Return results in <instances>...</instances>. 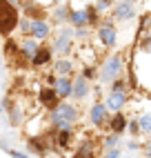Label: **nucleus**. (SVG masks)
I'll return each instance as SVG.
<instances>
[{"label": "nucleus", "mask_w": 151, "mask_h": 158, "mask_svg": "<svg viewBox=\"0 0 151 158\" xmlns=\"http://www.w3.org/2000/svg\"><path fill=\"white\" fill-rule=\"evenodd\" d=\"M73 118H76V109L71 107V105H60V107L53 112V122L60 125V129H69Z\"/></svg>", "instance_id": "obj_1"}, {"label": "nucleus", "mask_w": 151, "mask_h": 158, "mask_svg": "<svg viewBox=\"0 0 151 158\" xmlns=\"http://www.w3.org/2000/svg\"><path fill=\"white\" fill-rule=\"evenodd\" d=\"M118 71H120V58H109V62L105 65V80L116 78Z\"/></svg>", "instance_id": "obj_2"}, {"label": "nucleus", "mask_w": 151, "mask_h": 158, "mask_svg": "<svg viewBox=\"0 0 151 158\" xmlns=\"http://www.w3.org/2000/svg\"><path fill=\"white\" fill-rule=\"evenodd\" d=\"M2 16H5V25H2V31H9L14 27L16 18H14V11H11V5H2Z\"/></svg>", "instance_id": "obj_3"}, {"label": "nucleus", "mask_w": 151, "mask_h": 158, "mask_svg": "<svg viewBox=\"0 0 151 158\" xmlns=\"http://www.w3.org/2000/svg\"><path fill=\"white\" fill-rule=\"evenodd\" d=\"M122 105H125V94H120V92H113L109 96V100H107V107L109 109H120Z\"/></svg>", "instance_id": "obj_4"}, {"label": "nucleus", "mask_w": 151, "mask_h": 158, "mask_svg": "<svg viewBox=\"0 0 151 158\" xmlns=\"http://www.w3.org/2000/svg\"><path fill=\"white\" fill-rule=\"evenodd\" d=\"M100 40L105 42V45H113V42H116V31L111 29V27H102L100 29Z\"/></svg>", "instance_id": "obj_5"}, {"label": "nucleus", "mask_w": 151, "mask_h": 158, "mask_svg": "<svg viewBox=\"0 0 151 158\" xmlns=\"http://www.w3.org/2000/svg\"><path fill=\"white\" fill-rule=\"evenodd\" d=\"M56 89H58V94H60V96H67V94L71 92V85H69V80H67V78H60V80L56 82Z\"/></svg>", "instance_id": "obj_6"}, {"label": "nucleus", "mask_w": 151, "mask_h": 158, "mask_svg": "<svg viewBox=\"0 0 151 158\" xmlns=\"http://www.w3.org/2000/svg\"><path fill=\"white\" fill-rule=\"evenodd\" d=\"M102 116H105V107H102V105H96V107L91 109V120L93 122H100Z\"/></svg>", "instance_id": "obj_7"}, {"label": "nucleus", "mask_w": 151, "mask_h": 158, "mask_svg": "<svg viewBox=\"0 0 151 158\" xmlns=\"http://www.w3.org/2000/svg\"><path fill=\"white\" fill-rule=\"evenodd\" d=\"M33 34H36V38H42V36H47V25L45 22H33Z\"/></svg>", "instance_id": "obj_8"}, {"label": "nucleus", "mask_w": 151, "mask_h": 158, "mask_svg": "<svg viewBox=\"0 0 151 158\" xmlns=\"http://www.w3.org/2000/svg\"><path fill=\"white\" fill-rule=\"evenodd\" d=\"M140 129L142 132H151V114H147V116L140 118Z\"/></svg>", "instance_id": "obj_9"}, {"label": "nucleus", "mask_w": 151, "mask_h": 158, "mask_svg": "<svg viewBox=\"0 0 151 158\" xmlns=\"http://www.w3.org/2000/svg\"><path fill=\"white\" fill-rule=\"evenodd\" d=\"M116 14H118V18H129V16H131V7L129 5H120Z\"/></svg>", "instance_id": "obj_10"}, {"label": "nucleus", "mask_w": 151, "mask_h": 158, "mask_svg": "<svg viewBox=\"0 0 151 158\" xmlns=\"http://www.w3.org/2000/svg\"><path fill=\"white\" fill-rule=\"evenodd\" d=\"M67 42H69V31H65V34H62V38H60V42H58V47H56V49H58V51H65V49H67Z\"/></svg>", "instance_id": "obj_11"}, {"label": "nucleus", "mask_w": 151, "mask_h": 158, "mask_svg": "<svg viewBox=\"0 0 151 158\" xmlns=\"http://www.w3.org/2000/svg\"><path fill=\"white\" fill-rule=\"evenodd\" d=\"M85 94H87L85 80H78V82H76V96H85Z\"/></svg>", "instance_id": "obj_12"}, {"label": "nucleus", "mask_w": 151, "mask_h": 158, "mask_svg": "<svg viewBox=\"0 0 151 158\" xmlns=\"http://www.w3.org/2000/svg\"><path fill=\"white\" fill-rule=\"evenodd\" d=\"M71 20H73V22H78V25H85V22H87V14L78 11V14H73V16H71Z\"/></svg>", "instance_id": "obj_13"}, {"label": "nucleus", "mask_w": 151, "mask_h": 158, "mask_svg": "<svg viewBox=\"0 0 151 158\" xmlns=\"http://www.w3.org/2000/svg\"><path fill=\"white\" fill-rule=\"evenodd\" d=\"M111 127L116 129V132H122V127H125V118H122V116H118L116 120H113V125H111Z\"/></svg>", "instance_id": "obj_14"}, {"label": "nucleus", "mask_w": 151, "mask_h": 158, "mask_svg": "<svg viewBox=\"0 0 151 158\" xmlns=\"http://www.w3.org/2000/svg\"><path fill=\"white\" fill-rule=\"evenodd\" d=\"M47 58H49V51H47V49H42L40 54L36 56V62H38V65H40V62H47Z\"/></svg>", "instance_id": "obj_15"}, {"label": "nucleus", "mask_w": 151, "mask_h": 158, "mask_svg": "<svg viewBox=\"0 0 151 158\" xmlns=\"http://www.w3.org/2000/svg\"><path fill=\"white\" fill-rule=\"evenodd\" d=\"M53 96H56V94L51 92V89H47V92H42V102H51V100H53Z\"/></svg>", "instance_id": "obj_16"}, {"label": "nucleus", "mask_w": 151, "mask_h": 158, "mask_svg": "<svg viewBox=\"0 0 151 158\" xmlns=\"http://www.w3.org/2000/svg\"><path fill=\"white\" fill-rule=\"evenodd\" d=\"M58 71H62V74L71 71V62H58Z\"/></svg>", "instance_id": "obj_17"}, {"label": "nucleus", "mask_w": 151, "mask_h": 158, "mask_svg": "<svg viewBox=\"0 0 151 158\" xmlns=\"http://www.w3.org/2000/svg\"><path fill=\"white\" fill-rule=\"evenodd\" d=\"M25 51L29 54V56H33V51H36V45H33V42H27V45H25Z\"/></svg>", "instance_id": "obj_18"}, {"label": "nucleus", "mask_w": 151, "mask_h": 158, "mask_svg": "<svg viewBox=\"0 0 151 158\" xmlns=\"http://www.w3.org/2000/svg\"><path fill=\"white\" fill-rule=\"evenodd\" d=\"M118 156V152H116V149H113V152H109V154H107V158H116Z\"/></svg>", "instance_id": "obj_19"}]
</instances>
